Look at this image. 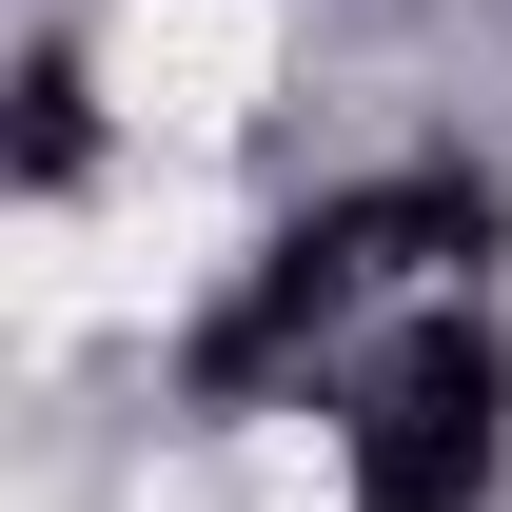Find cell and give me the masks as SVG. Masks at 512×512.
<instances>
[{
	"label": "cell",
	"instance_id": "cell-1",
	"mask_svg": "<svg viewBox=\"0 0 512 512\" xmlns=\"http://www.w3.org/2000/svg\"><path fill=\"white\" fill-rule=\"evenodd\" d=\"M276 79V0H119L99 20V99L138 138H237Z\"/></svg>",
	"mask_w": 512,
	"mask_h": 512
}]
</instances>
